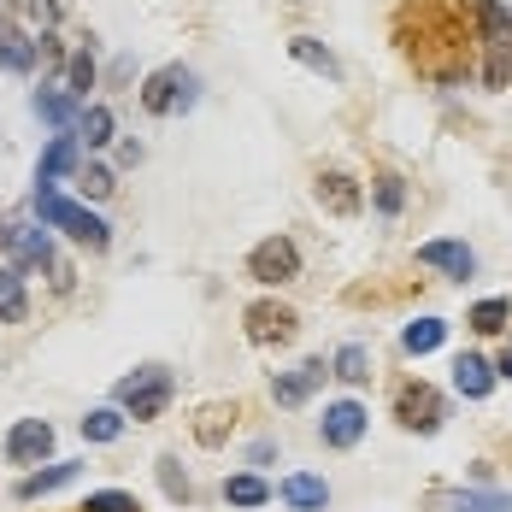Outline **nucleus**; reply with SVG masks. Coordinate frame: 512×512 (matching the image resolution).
<instances>
[{
	"label": "nucleus",
	"instance_id": "f257e3e1",
	"mask_svg": "<svg viewBox=\"0 0 512 512\" xmlns=\"http://www.w3.org/2000/svg\"><path fill=\"white\" fill-rule=\"evenodd\" d=\"M36 212H42V224L65 230V236H71V242H83V248H106V242H112L106 218H95L89 206L65 201V195H53V189H36Z\"/></svg>",
	"mask_w": 512,
	"mask_h": 512
},
{
	"label": "nucleus",
	"instance_id": "f03ea898",
	"mask_svg": "<svg viewBox=\"0 0 512 512\" xmlns=\"http://www.w3.org/2000/svg\"><path fill=\"white\" fill-rule=\"evenodd\" d=\"M118 401L136 412V418H159V412H165V401H171V371L142 365L136 377H124V383H118Z\"/></svg>",
	"mask_w": 512,
	"mask_h": 512
},
{
	"label": "nucleus",
	"instance_id": "7ed1b4c3",
	"mask_svg": "<svg viewBox=\"0 0 512 512\" xmlns=\"http://www.w3.org/2000/svg\"><path fill=\"white\" fill-rule=\"evenodd\" d=\"M295 271H301V254H295L289 236H265L248 254V277H259V283H289Z\"/></svg>",
	"mask_w": 512,
	"mask_h": 512
},
{
	"label": "nucleus",
	"instance_id": "20e7f679",
	"mask_svg": "<svg viewBox=\"0 0 512 512\" xmlns=\"http://www.w3.org/2000/svg\"><path fill=\"white\" fill-rule=\"evenodd\" d=\"M424 507L430 512H512V495H501V489H430Z\"/></svg>",
	"mask_w": 512,
	"mask_h": 512
},
{
	"label": "nucleus",
	"instance_id": "39448f33",
	"mask_svg": "<svg viewBox=\"0 0 512 512\" xmlns=\"http://www.w3.org/2000/svg\"><path fill=\"white\" fill-rule=\"evenodd\" d=\"M195 101V83H189V71L183 65H165L148 77V89H142V106L148 112H171V106H189Z\"/></svg>",
	"mask_w": 512,
	"mask_h": 512
},
{
	"label": "nucleus",
	"instance_id": "423d86ee",
	"mask_svg": "<svg viewBox=\"0 0 512 512\" xmlns=\"http://www.w3.org/2000/svg\"><path fill=\"white\" fill-rule=\"evenodd\" d=\"M395 418H401L407 430H436V424H442V395H436L430 383H407V389L395 395Z\"/></svg>",
	"mask_w": 512,
	"mask_h": 512
},
{
	"label": "nucleus",
	"instance_id": "0eeeda50",
	"mask_svg": "<svg viewBox=\"0 0 512 512\" xmlns=\"http://www.w3.org/2000/svg\"><path fill=\"white\" fill-rule=\"evenodd\" d=\"M295 312L289 307H277V301H259V307H248V336H254L259 348H271V342H289L295 336Z\"/></svg>",
	"mask_w": 512,
	"mask_h": 512
},
{
	"label": "nucleus",
	"instance_id": "6e6552de",
	"mask_svg": "<svg viewBox=\"0 0 512 512\" xmlns=\"http://www.w3.org/2000/svg\"><path fill=\"white\" fill-rule=\"evenodd\" d=\"M6 248L24 259V265H48L53 283H59V289H71V271H65V265L53 259V248H48V230H12V236H6Z\"/></svg>",
	"mask_w": 512,
	"mask_h": 512
},
{
	"label": "nucleus",
	"instance_id": "1a4fd4ad",
	"mask_svg": "<svg viewBox=\"0 0 512 512\" xmlns=\"http://www.w3.org/2000/svg\"><path fill=\"white\" fill-rule=\"evenodd\" d=\"M53 448V424L48 418H24V424H12V436H6V454L18 465H30V460H42Z\"/></svg>",
	"mask_w": 512,
	"mask_h": 512
},
{
	"label": "nucleus",
	"instance_id": "9d476101",
	"mask_svg": "<svg viewBox=\"0 0 512 512\" xmlns=\"http://www.w3.org/2000/svg\"><path fill=\"white\" fill-rule=\"evenodd\" d=\"M359 436H365V407H359V401L324 407V442H330V448H354Z\"/></svg>",
	"mask_w": 512,
	"mask_h": 512
},
{
	"label": "nucleus",
	"instance_id": "9b49d317",
	"mask_svg": "<svg viewBox=\"0 0 512 512\" xmlns=\"http://www.w3.org/2000/svg\"><path fill=\"white\" fill-rule=\"evenodd\" d=\"M418 265H436V271H448V277H471V271H477V254H471L465 242H424V248H418Z\"/></svg>",
	"mask_w": 512,
	"mask_h": 512
},
{
	"label": "nucleus",
	"instance_id": "f8f14e48",
	"mask_svg": "<svg viewBox=\"0 0 512 512\" xmlns=\"http://www.w3.org/2000/svg\"><path fill=\"white\" fill-rule=\"evenodd\" d=\"M454 389H460L465 401H483V395L495 389V365L477 359V354H460L454 359Z\"/></svg>",
	"mask_w": 512,
	"mask_h": 512
},
{
	"label": "nucleus",
	"instance_id": "ddd939ff",
	"mask_svg": "<svg viewBox=\"0 0 512 512\" xmlns=\"http://www.w3.org/2000/svg\"><path fill=\"white\" fill-rule=\"evenodd\" d=\"M483 36H489V48H495V65H489V83H501V77H507L501 53H512V12H507V6H483Z\"/></svg>",
	"mask_w": 512,
	"mask_h": 512
},
{
	"label": "nucleus",
	"instance_id": "4468645a",
	"mask_svg": "<svg viewBox=\"0 0 512 512\" xmlns=\"http://www.w3.org/2000/svg\"><path fill=\"white\" fill-rule=\"evenodd\" d=\"M318 383H324V365L312 359V365H295L289 377H277V383H271V395H277V407H301Z\"/></svg>",
	"mask_w": 512,
	"mask_h": 512
},
{
	"label": "nucleus",
	"instance_id": "2eb2a0df",
	"mask_svg": "<svg viewBox=\"0 0 512 512\" xmlns=\"http://www.w3.org/2000/svg\"><path fill=\"white\" fill-rule=\"evenodd\" d=\"M318 201L330 206L336 218L359 212V189H354V177H342V171H324V177H318Z\"/></svg>",
	"mask_w": 512,
	"mask_h": 512
},
{
	"label": "nucleus",
	"instance_id": "dca6fc26",
	"mask_svg": "<svg viewBox=\"0 0 512 512\" xmlns=\"http://www.w3.org/2000/svg\"><path fill=\"white\" fill-rule=\"evenodd\" d=\"M283 501L301 512H324V501H330V489L318 483V477H307V471H295V477H283Z\"/></svg>",
	"mask_w": 512,
	"mask_h": 512
},
{
	"label": "nucleus",
	"instance_id": "f3484780",
	"mask_svg": "<svg viewBox=\"0 0 512 512\" xmlns=\"http://www.w3.org/2000/svg\"><path fill=\"white\" fill-rule=\"evenodd\" d=\"M442 342H448V324L442 318H418V324H407V336H401L407 354H436Z\"/></svg>",
	"mask_w": 512,
	"mask_h": 512
},
{
	"label": "nucleus",
	"instance_id": "a211bd4d",
	"mask_svg": "<svg viewBox=\"0 0 512 512\" xmlns=\"http://www.w3.org/2000/svg\"><path fill=\"white\" fill-rule=\"evenodd\" d=\"M71 159H77V136H59L48 148V159H42V171H36V189H53V183L71 171Z\"/></svg>",
	"mask_w": 512,
	"mask_h": 512
},
{
	"label": "nucleus",
	"instance_id": "6ab92c4d",
	"mask_svg": "<svg viewBox=\"0 0 512 512\" xmlns=\"http://www.w3.org/2000/svg\"><path fill=\"white\" fill-rule=\"evenodd\" d=\"M24 312H30L24 277H18V271H0V324H24Z\"/></svg>",
	"mask_w": 512,
	"mask_h": 512
},
{
	"label": "nucleus",
	"instance_id": "aec40b11",
	"mask_svg": "<svg viewBox=\"0 0 512 512\" xmlns=\"http://www.w3.org/2000/svg\"><path fill=\"white\" fill-rule=\"evenodd\" d=\"M71 477H77V465H48V471L24 477V483H18V495H24V501H36V495H53V489H65Z\"/></svg>",
	"mask_w": 512,
	"mask_h": 512
},
{
	"label": "nucleus",
	"instance_id": "412c9836",
	"mask_svg": "<svg viewBox=\"0 0 512 512\" xmlns=\"http://www.w3.org/2000/svg\"><path fill=\"white\" fill-rule=\"evenodd\" d=\"M77 136H83L89 148H106V142H112V112H106V106H89V112L77 118Z\"/></svg>",
	"mask_w": 512,
	"mask_h": 512
},
{
	"label": "nucleus",
	"instance_id": "4be33fe9",
	"mask_svg": "<svg viewBox=\"0 0 512 512\" xmlns=\"http://www.w3.org/2000/svg\"><path fill=\"white\" fill-rule=\"evenodd\" d=\"M289 53H295V59H301V65H312V71H324V77H342V65H336V59H330V53L318 48V42H312V36H295V42H289Z\"/></svg>",
	"mask_w": 512,
	"mask_h": 512
},
{
	"label": "nucleus",
	"instance_id": "5701e85b",
	"mask_svg": "<svg viewBox=\"0 0 512 512\" xmlns=\"http://www.w3.org/2000/svg\"><path fill=\"white\" fill-rule=\"evenodd\" d=\"M83 436H89V442H118V436H124V418L112 407L89 412V418H83Z\"/></svg>",
	"mask_w": 512,
	"mask_h": 512
},
{
	"label": "nucleus",
	"instance_id": "b1692460",
	"mask_svg": "<svg viewBox=\"0 0 512 512\" xmlns=\"http://www.w3.org/2000/svg\"><path fill=\"white\" fill-rule=\"evenodd\" d=\"M224 495H230L236 507H265V501H271V489H265L259 477H230V483H224Z\"/></svg>",
	"mask_w": 512,
	"mask_h": 512
},
{
	"label": "nucleus",
	"instance_id": "393cba45",
	"mask_svg": "<svg viewBox=\"0 0 512 512\" xmlns=\"http://www.w3.org/2000/svg\"><path fill=\"white\" fill-rule=\"evenodd\" d=\"M507 301H477V307H471V330H483V336H495V330H501V324H507Z\"/></svg>",
	"mask_w": 512,
	"mask_h": 512
},
{
	"label": "nucleus",
	"instance_id": "a878e982",
	"mask_svg": "<svg viewBox=\"0 0 512 512\" xmlns=\"http://www.w3.org/2000/svg\"><path fill=\"white\" fill-rule=\"evenodd\" d=\"M36 112H42L48 124H71V95H59V89H42V95H36Z\"/></svg>",
	"mask_w": 512,
	"mask_h": 512
},
{
	"label": "nucleus",
	"instance_id": "bb28decb",
	"mask_svg": "<svg viewBox=\"0 0 512 512\" xmlns=\"http://www.w3.org/2000/svg\"><path fill=\"white\" fill-rule=\"evenodd\" d=\"M336 377H348V383L371 377V354H365V348H342V354H336Z\"/></svg>",
	"mask_w": 512,
	"mask_h": 512
},
{
	"label": "nucleus",
	"instance_id": "cd10ccee",
	"mask_svg": "<svg viewBox=\"0 0 512 512\" xmlns=\"http://www.w3.org/2000/svg\"><path fill=\"white\" fill-rule=\"evenodd\" d=\"M0 65H6V71H30V65H36V48H24L18 36H0Z\"/></svg>",
	"mask_w": 512,
	"mask_h": 512
},
{
	"label": "nucleus",
	"instance_id": "c85d7f7f",
	"mask_svg": "<svg viewBox=\"0 0 512 512\" xmlns=\"http://www.w3.org/2000/svg\"><path fill=\"white\" fill-rule=\"evenodd\" d=\"M83 512H136V501L130 495H118V489H106V495H89V507Z\"/></svg>",
	"mask_w": 512,
	"mask_h": 512
},
{
	"label": "nucleus",
	"instance_id": "c756f323",
	"mask_svg": "<svg viewBox=\"0 0 512 512\" xmlns=\"http://www.w3.org/2000/svg\"><path fill=\"white\" fill-rule=\"evenodd\" d=\"M89 83H95V59H89V53H77V59H71V95H83Z\"/></svg>",
	"mask_w": 512,
	"mask_h": 512
},
{
	"label": "nucleus",
	"instance_id": "7c9ffc66",
	"mask_svg": "<svg viewBox=\"0 0 512 512\" xmlns=\"http://www.w3.org/2000/svg\"><path fill=\"white\" fill-rule=\"evenodd\" d=\"M159 483H165V495H171V501H189V483L177 477V465H171V460H159Z\"/></svg>",
	"mask_w": 512,
	"mask_h": 512
},
{
	"label": "nucleus",
	"instance_id": "2f4dec72",
	"mask_svg": "<svg viewBox=\"0 0 512 512\" xmlns=\"http://www.w3.org/2000/svg\"><path fill=\"white\" fill-rule=\"evenodd\" d=\"M83 195H95V201H101V195H112V171L89 165V171H83Z\"/></svg>",
	"mask_w": 512,
	"mask_h": 512
},
{
	"label": "nucleus",
	"instance_id": "473e14b6",
	"mask_svg": "<svg viewBox=\"0 0 512 512\" xmlns=\"http://www.w3.org/2000/svg\"><path fill=\"white\" fill-rule=\"evenodd\" d=\"M24 18L30 24H59V6L53 0H24Z\"/></svg>",
	"mask_w": 512,
	"mask_h": 512
},
{
	"label": "nucleus",
	"instance_id": "72a5a7b5",
	"mask_svg": "<svg viewBox=\"0 0 512 512\" xmlns=\"http://www.w3.org/2000/svg\"><path fill=\"white\" fill-rule=\"evenodd\" d=\"M377 206H383V212L401 206V177H383V183H377Z\"/></svg>",
	"mask_w": 512,
	"mask_h": 512
},
{
	"label": "nucleus",
	"instance_id": "f704fd0d",
	"mask_svg": "<svg viewBox=\"0 0 512 512\" xmlns=\"http://www.w3.org/2000/svg\"><path fill=\"white\" fill-rule=\"evenodd\" d=\"M495 377H512V342L501 348V365H495Z\"/></svg>",
	"mask_w": 512,
	"mask_h": 512
},
{
	"label": "nucleus",
	"instance_id": "c9c22d12",
	"mask_svg": "<svg viewBox=\"0 0 512 512\" xmlns=\"http://www.w3.org/2000/svg\"><path fill=\"white\" fill-rule=\"evenodd\" d=\"M6 236H12V230H6V224H0V248H6Z\"/></svg>",
	"mask_w": 512,
	"mask_h": 512
}]
</instances>
